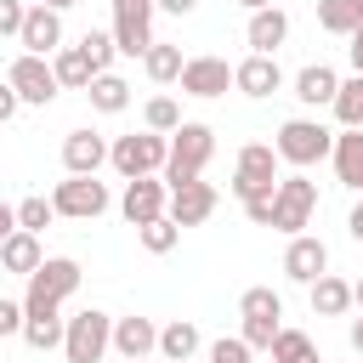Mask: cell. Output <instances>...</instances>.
I'll return each mask as SVG.
<instances>
[{
    "instance_id": "cell-37",
    "label": "cell",
    "mask_w": 363,
    "mask_h": 363,
    "mask_svg": "<svg viewBox=\"0 0 363 363\" xmlns=\"http://www.w3.org/2000/svg\"><path fill=\"white\" fill-rule=\"evenodd\" d=\"M278 329H284V318H244V335H238V340H244L250 352H267Z\"/></svg>"
},
{
    "instance_id": "cell-44",
    "label": "cell",
    "mask_w": 363,
    "mask_h": 363,
    "mask_svg": "<svg viewBox=\"0 0 363 363\" xmlns=\"http://www.w3.org/2000/svg\"><path fill=\"white\" fill-rule=\"evenodd\" d=\"M199 0H153V11H170V17H187Z\"/></svg>"
},
{
    "instance_id": "cell-46",
    "label": "cell",
    "mask_w": 363,
    "mask_h": 363,
    "mask_svg": "<svg viewBox=\"0 0 363 363\" xmlns=\"http://www.w3.org/2000/svg\"><path fill=\"white\" fill-rule=\"evenodd\" d=\"M6 233H17V210H11V204H0V238H6Z\"/></svg>"
},
{
    "instance_id": "cell-42",
    "label": "cell",
    "mask_w": 363,
    "mask_h": 363,
    "mask_svg": "<svg viewBox=\"0 0 363 363\" xmlns=\"http://www.w3.org/2000/svg\"><path fill=\"white\" fill-rule=\"evenodd\" d=\"M346 40H352V45H346V57H352V74H363V23H357Z\"/></svg>"
},
{
    "instance_id": "cell-52",
    "label": "cell",
    "mask_w": 363,
    "mask_h": 363,
    "mask_svg": "<svg viewBox=\"0 0 363 363\" xmlns=\"http://www.w3.org/2000/svg\"><path fill=\"white\" fill-rule=\"evenodd\" d=\"M142 363H147V357H142ZM159 363H164V357H159Z\"/></svg>"
},
{
    "instance_id": "cell-45",
    "label": "cell",
    "mask_w": 363,
    "mask_h": 363,
    "mask_svg": "<svg viewBox=\"0 0 363 363\" xmlns=\"http://www.w3.org/2000/svg\"><path fill=\"white\" fill-rule=\"evenodd\" d=\"M346 233H352V238H357V244H363V199H357V210H352V216H346Z\"/></svg>"
},
{
    "instance_id": "cell-35",
    "label": "cell",
    "mask_w": 363,
    "mask_h": 363,
    "mask_svg": "<svg viewBox=\"0 0 363 363\" xmlns=\"http://www.w3.org/2000/svg\"><path fill=\"white\" fill-rule=\"evenodd\" d=\"M51 216H57V210H51V199H40V193L17 204V227H23V233H45V227H51Z\"/></svg>"
},
{
    "instance_id": "cell-27",
    "label": "cell",
    "mask_w": 363,
    "mask_h": 363,
    "mask_svg": "<svg viewBox=\"0 0 363 363\" xmlns=\"http://www.w3.org/2000/svg\"><path fill=\"white\" fill-rule=\"evenodd\" d=\"M182 62H187V57H182V45H164V40H153V45L142 51V68H147V79H153V85H170V79L182 74Z\"/></svg>"
},
{
    "instance_id": "cell-43",
    "label": "cell",
    "mask_w": 363,
    "mask_h": 363,
    "mask_svg": "<svg viewBox=\"0 0 363 363\" xmlns=\"http://www.w3.org/2000/svg\"><path fill=\"white\" fill-rule=\"evenodd\" d=\"M17 108H23V102H17V91H11V85H6V79H0V125H6V119H11V113H17Z\"/></svg>"
},
{
    "instance_id": "cell-2",
    "label": "cell",
    "mask_w": 363,
    "mask_h": 363,
    "mask_svg": "<svg viewBox=\"0 0 363 363\" xmlns=\"http://www.w3.org/2000/svg\"><path fill=\"white\" fill-rule=\"evenodd\" d=\"M210 153H216V130L210 125H199V119H182L176 130H170V153H164V187H182V182H199L204 176V164H210Z\"/></svg>"
},
{
    "instance_id": "cell-22",
    "label": "cell",
    "mask_w": 363,
    "mask_h": 363,
    "mask_svg": "<svg viewBox=\"0 0 363 363\" xmlns=\"http://www.w3.org/2000/svg\"><path fill=\"white\" fill-rule=\"evenodd\" d=\"M329 159H335L340 187H357V193H363V130H340L335 147H329Z\"/></svg>"
},
{
    "instance_id": "cell-53",
    "label": "cell",
    "mask_w": 363,
    "mask_h": 363,
    "mask_svg": "<svg viewBox=\"0 0 363 363\" xmlns=\"http://www.w3.org/2000/svg\"><path fill=\"white\" fill-rule=\"evenodd\" d=\"M119 363H125V357H119Z\"/></svg>"
},
{
    "instance_id": "cell-47",
    "label": "cell",
    "mask_w": 363,
    "mask_h": 363,
    "mask_svg": "<svg viewBox=\"0 0 363 363\" xmlns=\"http://www.w3.org/2000/svg\"><path fill=\"white\" fill-rule=\"evenodd\" d=\"M352 352L363 357V318H352Z\"/></svg>"
},
{
    "instance_id": "cell-49",
    "label": "cell",
    "mask_w": 363,
    "mask_h": 363,
    "mask_svg": "<svg viewBox=\"0 0 363 363\" xmlns=\"http://www.w3.org/2000/svg\"><path fill=\"white\" fill-rule=\"evenodd\" d=\"M352 306H357V312H363V278H357V284H352Z\"/></svg>"
},
{
    "instance_id": "cell-30",
    "label": "cell",
    "mask_w": 363,
    "mask_h": 363,
    "mask_svg": "<svg viewBox=\"0 0 363 363\" xmlns=\"http://www.w3.org/2000/svg\"><path fill=\"white\" fill-rule=\"evenodd\" d=\"M267 352H272V363H312V357H318L312 335H301V329H278Z\"/></svg>"
},
{
    "instance_id": "cell-23",
    "label": "cell",
    "mask_w": 363,
    "mask_h": 363,
    "mask_svg": "<svg viewBox=\"0 0 363 363\" xmlns=\"http://www.w3.org/2000/svg\"><path fill=\"white\" fill-rule=\"evenodd\" d=\"M306 289H312V312H318V318H340V312L352 306V284L335 278V272H318Z\"/></svg>"
},
{
    "instance_id": "cell-28",
    "label": "cell",
    "mask_w": 363,
    "mask_h": 363,
    "mask_svg": "<svg viewBox=\"0 0 363 363\" xmlns=\"http://www.w3.org/2000/svg\"><path fill=\"white\" fill-rule=\"evenodd\" d=\"M335 119H340V130H363V74H352V79H340V91H335Z\"/></svg>"
},
{
    "instance_id": "cell-3",
    "label": "cell",
    "mask_w": 363,
    "mask_h": 363,
    "mask_svg": "<svg viewBox=\"0 0 363 363\" xmlns=\"http://www.w3.org/2000/svg\"><path fill=\"white\" fill-rule=\"evenodd\" d=\"M113 352V318L102 306H85L74 318H62V357L68 363H102Z\"/></svg>"
},
{
    "instance_id": "cell-7",
    "label": "cell",
    "mask_w": 363,
    "mask_h": 363,
    "mask_svg": "<svg viewBox=\"0 0 363 363\" xmlns=\"http://www.w3.org/2000/svg\"><path fill=\"white\" fill-rule=\"evenodd\" d=\"M312 210H318V187L306 176H278V187H272V227L295 238L312 221Z\"/></svg>"
},
{
    "instance_id": "cell-16",
    "label": "cell",
    "mask_w": 363,
    "mask_h": 363,
    "mask_svg": "<svg viewBox=\"0 0 363 363\" xmlns=\"http://www.w3.org/2000/svg\"><path fill=\"white\" fill-rule=\"evenodd\" d=\"M62 164H68V176H96L108 164V142L96 130H68L62 136Z\"/></svg>"
},
{
    "instance_id": "cell-24",
    "label": "cell",
    "mask_w": 363,
    "mask_h": 363,
    "mask_svg": "<svg viewBox=\"0 0 363 363\" xmlns=\"http://www.w3.org/2000/svg\"><path fill=\"white\" fill-rule=\"evenodd\" d=\"M51 74H57V85H68V91H85L96 68H91V57H85L79 45H57V51H51Z\"/></svg>"
},
{
    "instance_id": "cell-4",
    "label": "cell",
    "mask_w": 363,
    "mask_h": 363,
    "mask_svg": "<svg viewBox=\"0 0 363 363\" xmlns=\"http://www.w3.org/2000/svg\"><path fill=\"white\" fill-rule=\"evenodd\" d=\"M329 147H335V130H323L318 119H284L278 136H272V153H278L284 164H295V170L329 159Z\"/></svg>"
},
{
    "instance_id": "cell-31",
    "label": "cell",
    "mask_w": 363,
    "mask_h": 363,
    "mask_svg": "<svg viewBox=\"0 0 363 363\" xmlns=\"http://www.w3.org/2000/svg\"><path fill=\"white\" fill-rule=\"evenodd\" d=\"M136 238H142V250H147V255H170V250H176V238H182V227H176L170 216H153V221H142V227H136Z\"/></svg>"
},
{
    "instance_id": "cell-9",
    "label": "cell",
    "mask_w": 363,
    "mask_h": 363,
    "mask_svg": "<svg viewBox=\"0 0 363 363\" xmlns=\"http://www.w3.org/2000/svg\"><path fill=\"white\" fill-rule=\"evenodd\" d=\"M113 45L125 57H142L153 45V0H113Z\"/></svg>"
},
{
    "instance_id": "cell-41",
    "label": "cell",
    "mask_w": 363,
    "mask_h": 363,
    "mask_svg": "<svg viewBox=\"0 0 363 363\" xmlns=\"http://www.w3.org/2000/svg\"><path fill=\"white\" fill-rule=\"evenodd\" d=\"M23 11H28L23 0H0V34H17L23 28Z\"/></svg>"
},
{
    "instance_id": "cell-34",
    "label": "cell",
    "mask_w": 363,
    "mask_h": 363,
    "mask_svg": "<svg viewBox=\"0 0 363 363\" xmlns=\"http://www.w3.org/2000/svg\"><path fill=\"white\" fill-rule=\"evenodd\" d=\"M79 51L91 57V68H96V74H108V62H113V51H119V45H113V34H102V28H85Z\"/></svg>"
},
{
    "instance_id": "cell-33",
    "label": "cell",
    "mask_w": 363,
    "mask_h": 363,
    "mask_svg": "<svg viewBox=\"0 0 363 363\" xmlns=\"http://www.w3.org/2000/svg\"><path fill=\"white\" fill-rule=\"evenodd\" d=\"M23 340H28L34 352L62 346V318H23Z\"/></svg>"
},
{
    "instance_id": "cell-32",
    "label": "cell",
    "mask_w": 363,
    "mask_h": 363,
    "mask_svg": "<svg viewBox=\"0 0 363 363\" xmlns=\"http://www.w3.org/2000/svg\"><path fill=\"white\" fill-rule=\"evenodd\" d=\"M142 119H147V130H159V136H170V130L182 125V102H176V96H147V108H142Z\"/></svg>"
},
{
    "instance_id": "cell-14",
    "label": "cell",
    "mask_w": 363,
    "mask_h": 363,
    "mask_svg": "<svg viewBox=\"0 0 363 363\" xmlns=\"http://www.w3.org/2000/svg\"><path fill=\"white\" fill-rule=\"evenodd\" d=\"M17 40H23V51H34V57H51V51L62 45V11H51V6H28V11H23V28H17Z\"/></svg>"
},
{
    "instance_id": "cell-15",
    "label": "cell",
    "mask_w": 363,
    "mask_h": 363,
    "mask_svg": "<svg viewBox=\"0 0 363 363\" xmlns=\"http://www.w3.org/2000/svg\"><path fill=\"white\" fill-rule=\"evenodd\" d=\"M113 352L125 363H142L159 352V323L153 318H113Z\"/></svg>"
},
{
    "instance_id": "cell-20",
    "label": "cell",
    "mask_w": 363,
    "mask_h": 363,
    "mask_svg": "<svg viewBox=\"0 0 363 363\" xmlns=\"http://www.w3.org/2000/svg\"><path fill=\"white\" fill-rule=\"evenodd\" d=\"M335 91H340V74H335L329 62H306V68L295 74V96H301L306 108H329Z\"/></svg>"
},
{
    "instance_id": "cell-50",
    "label": "cell",
    "mask_w": 363,
    "mask_h": 363,
    "mask_svg": "<svg viewBox=\"0 0 363 363\" xmlns=\"http://www.w3.org/2000/svg\"><path fill=\"white\" fill-rule=\"evenodd\" d=\"M238 6H244V11H261V6H272V0H238Z\"/></svg>"
},
{
    "instance_id": "cell-40",
    "label": "cell",
    "mask_w": 363,
    "mask_h": 363,
    "mask_svg": "<svg viewBox=\"0 0 363 363\" xmlns=\"http://www.w3.org/2000/svg\"><path fill=\"white\" fill-rule=\"evenodd\" d=\"M0 335H23V301H0Z\"/></svg>"
},
{
    "instance_id": "cell-13",
    "label": "cell",
    "mask_w": 363,
    "mask_h": 363,
    "mask_svg": "<svg viewBox=\"0 0 363 363\" xmlns=\"http://www.w3.org/2000/svg\"><path fill=\"white\" fill-rule=\"evenodd\" d=\"M176 79H182V91H187V96H204V102H210V96H227L233 68H227V57H187Z\"/></svg>"
},
{
    "instance_id": "cell-48",
    "label": "cell",
    "mask_w": 363,
    "mask_h": 363,
    "mask_svg": "<svg viewBox=\"0 0 363 363\" xmlns=\"http://www.w3.org/2000/svg\"><path fill=\"white\" fill-rule=\"evenodd\" d=\"M40 6H51V11H68V6H79V0H40Z\"/></svg>"
},
{
    "instance_id": "cell-26",
    "label": "cell",
    "mask_w": 363,
    "mask_h": 363,
    "mask_svg": "<svg viewBox=\"0 0 363 363\" xmlns=\"http://www.w3.org/2000/svg\"><path fill=\"white\" fill-rule=\"evenodd\" d=\"M193 352H199V329L187 318H176V323L159 329V357L164 363H193Z\"/></svg>"
},
{
    "instance_id": "cell-25",
    "label": "cell",
    "mask_w": 363,
    "mask_h": 363,
    "mask_svg": "<svg viewBox=\"0 0 363 363\" xmlns=\"http://www.w3.org/2000/svg\"><path fill=\"white\" fill-rule=\"evenodd\" d=\"M85 96H91L96 113H125V108H130V85H125L119 74H91Z\"/></svg>"
},
{
    "instance_id": "cell-1",
    "label": "cell",
    "mask_w": 363,
    "mask_h": 363,
    "mask_svg": "<svg viewBox=\"0 0 363 363\" xmlns=\"http://www.w3.org/2000/svg\"><path fill=\"white\" fill-rule=\"evenodd\" d=\"M79 289V261L74 255H45L28 272V295H23V318H62V301Z\"/></svg>"
},
{
    "instance_id": "cell-5",
    "label": "cell",
    "mask_w": 363,
    "mask_h": 363,
    "mask_svg": "<svg viewBox=\"0 0 363 363\" xmlns=\"http://www.w3.org/2000/svg\"><path fill=\"white\" fill-rule=\"evenodd\" d=\"M164 153H170V136H159V130H136V136H119L113 147H108V164L130 182V176H159L164 170Z\"/></svg>"
},
{
    "instance_id": "cell-18",
    "label": "cell",
    "mask_w": 363,
    "mask_h": 363,
    "mask_svg": "<svg viewBox=\"0 0 363 363\" xmlns=\"http://www.w3.org/2000/svg\"><path fill=\"white\" fill-rule=\"evenodd\" d=\"M233 85H238L244 96H272V91L284 85V68H278V57H261V51H250V57L233 68Z\"/></svg>"
},
{
    "instance_id": "cell-39",
    "label": "cell",
    "mask_w": 363,
    "mask_h": 363,
    "mask_svg": "<svg viewBox=\"0 0 363 363\" xmlns=\"http://www.w3.org/2000/svg\"><path fill=\"white\" fill-rule=\"evenodd\" d=\"M244 216H250L255 227H272V193H255V199H244Z\"/></svg>"
},
{
    "instance_id": "cell-10",
    "label": "cell",
    "mask_w": 363,
    "mask_h": 363,
    "mask_svg": "<svg viewBox=\"0 0 363 363\" xmlns=\"http://www.w3.org/2000/svg\"><path fill=\"white\" fill-rule=\"evenodd\" d=\"M6 85L17 91V102H34V108H45L62 85H57V74H51V62L45 57H34V51H23L11 68H6Z\"/></svg>"
},
{
    "instance_id": "cell-12",
    "label": "cell",
    "mask_w": 363,
    "mask_h": 363,
    "mask_svg": "<svg viewBox=\"0 0 363 363\" xmlns=\"http://www.w3.org/2000/svg\"><path fill=\"white\" fill-rule=\"evenodd\" d=\"M164 216L176 221V227H199V221H210L216 216V187L199 176V182H182V187H170V199H164Z\"/></svg>"
},
{
    "instance_id": "cell-21",
    "label": "cell",
    "mask_w": 363,
    "mask_h": 363,
    "mask_svg": "<svg viewBox=\"0 0 363 363\" xmlns=\"http://www.w3.org/2000/svg\"><path fill=\"white\" fill-rule=\"evenodd\" d=\"M40 261H45L40 233H23V227H17V233H6V238H0V267H6V272H23V278H28Z\"/></svg>"
},
{
    "instance_id": "cell-29",
    "label": "cell",
    "mask_w": 363,
    "mask_h": 363,
    "mask_svg": "<svg viewBox=\"0 0 363 363\" xmlns=\"http://www.w3.org/2000/svg\"><path fill=\"white\" fill-rule=\"evenodd\" d=\"M357 23H363V0H318V28L352 34Z\"/></svg>"
},
{
    "instance_id": "cell-11",
    "label": "cell",
    "mask_w": 363,
    "mask_h": 363,
    "mask_svg": "<svg viewBox=\"0 0 363 363\" xmlns=\"http://www.w3.org/2000/svg\"><path fill=\"white\" fill-rule=\"evenodd\" d=\"M164 199H170L164 176H130V182H125V193H119V216H125L130 227H142V221L164 216Z\"/></svg>"
},
{
    "instance_id": "cell-38",
    "label": "cell",
    "mask_w": 363,
    "mask_h": 363,
    "mask_svg": "<svg viewBox=\"0 0 363 363\" xmlns=\"http://www.w3.org/2000/svg\"><path fill=\"white\" fill-rule=\"evenodd\" d=\"M210 363H255V352L238 335H221V340H210Z\"/></svg>"
},
{
    "instance_id": "cell-17",
    "label": "cell",
    "mask_w": 363,
    "mask_h": 363,
    "mask_svg": "<svg viewBox=\"0 0 363 363\" xmlns=\"http://www.w3.org/2000/svg\"><path fill=\"white\" fill-rule=\"evenodd\" d=\"M284 272H289L295 284H312L318 272H329V250H323V238L295 233V238H289V250H284Z\"/></svg>"
},
{
    "instance_id": "cell-6",
    "label": "cell",
    "mask_w": 363,
    "mask_h": 363,
    "mask_svg": "<svg viewBox=\"0 0 363 363\" xmlns=\"http://www.w3.org/2000/svg\"><path fill=\"white\" fill-rule=\"evenodd\" d=\"M233 199L244 204V199H255V193H272L278 187V153H272V142H244L238 147V170H233Z\"/></svg>"
},
{
    "instance_id": "cell-19",
    "label": "cell",
    "mask_w": 363,
    "mask_h": 363,
    "mask_svg": "<svg viewBox=\"0 0 363 363\" xmlns=\"http://www.w3.org/2000/svg\"><path fill=\"white\" fill-rule=\"evenodd\" d=\"M244 40H250V51L272 57V51L289 40V17H284L278 6H261V11H250V28H244Z\"/></svg>"
},
{
    "instance_id": "cell-51",
    "label": "cell",
    "mask_w": 363,
    "mask_h": 363,
    "mask_svg": "<svg viewBox=\"0 0 363 363\" xmlns=\"http://www.w3.org/2000/svg\"><path fill=\"white\" fill-rule=\"evenodd\" d=\"M312 363H323V357H312Z\"/></svg>"
},
{
    "instance_id": "cell-8",
    "label": "cell",
    "mask_w": 363,
    "mask_h": 363,
    "mask_svg": "<svg viewBox=\"0 0 363 363\" xmlns=\"http://www.w3.org/2000/svg\"><path fill=\"white\" fill-rule=\"evenodd\" d=\"M51 210L68 216V221H96V216L108 210V187H102L96 176H68V182H57Z\"/></svg>"
},
{
    "instance_id": "cell-36",
    "label": "cell",
    "mask_w": 363,
    "mask_h": 363,
    "mask_svg": "<svg viewBox=\"0 0 363 363\" xmlns=\"http://www.w3.org/2000/svg\"><path fill=\"white\" fill-rule=\"evenodd\" d=\"M238 312L244 318H284V301H278V289H244Z\"/></svg>"
}]
</instances>
